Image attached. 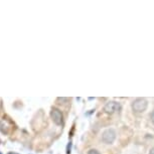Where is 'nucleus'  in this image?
<instances>
[{
	"mask_svg": "<svg viewBox=\"0 0 154 154\" xmlns=\"http://www.w3.org/2000/svg\"><path fill=\"white\" fill-rule=\"evenodd\" d=\"M51 116L53 121L57 125H62V123H63V113L60 112L59 109H57V108L51 109Z\"/></svg>",
	"mask_w": 154,
	"mask_h": 154,
	"instance_id": "20e7f679",
	"label": "nucleus"
},
{
	"mask_svg": "<svg viewBox=\"0 0 154 154\" xmlns=\"http://www.w3.org/2000/svg\"><path fill=\"white\" fill-rule=\"evenodd\" d=\"M116 139V132L114 129L109 128V129L105 130L102 134V141L106 144H112Z\"/></svg>",
	"mask_w": 154,
	"mask_h": 154,
	"instance_id": "f03ea898",
	"label": "nucleus"
},
{
	"mask_svg": "<svg viewBox=\"0 0 154 154\" xmlns=\"http://www.w3.org/2000/svg\"><path fill=\"white\" fill-rule=\"evenodd\" d=\"M119 110H120V104L115 101L108 102L105 105V107H104V111H105L107 114H113V113L117 112Z\"/></svg>",
	"mask_w": 154,
	"mask_h": 154,
	"instance_id": "7ed1b4c3",
	"label": "nucleus"
},
{
	"mask_svg": "<svg viewBox=\"0 0 154 154\" xmlns=\"http://www.w3.org/2000/svg\"><path fill=\"white\" fill-rule=\"evenodd\" d=\"M88 154H100V152L96 149H91V150H89Z\"/></svg>",
	"mask_w": 154,
	"mask_h": 154,
	"instance_id": "39448f33",
	"label": "nucleus"
},
{
	"mask_svg": "<svg viewBox=\"0 0 154 154\" xmlns=\"http://www.w3.org/2000/svg\"><path fill=\"white\" fill-rule=\"evenodd\" d=\"M149 154H154V147L150 150V153H149Z\"/></svg>",
	"mask_w": 154,
	"mask_h": 154,
	"instance_id": "6e6552de",
	"label": "nucleus"
},
{
	"mask_svg": "<svg viewBox=\"0 0 154 154\" xmlns=\"http://www.w3.org/2000/svg\"><path fill=\"white\" fill-rule=\"evenodd\" d=\"M148 102L144 98H137L132 103V109L136 113H142L147 109Z\"/></svg>",
	"mask_w": 154,
	"mask_h": 154,
	"instance_id": "f257e3e1",
	"label": "nucleus"
},
{
	"mask_svg": "<svg viewBox=\"0 0 154 154\" xmlns=\"http://www.w3.org/2000/svg\"><path fill=\"white\" fill-rule=\"evenodd\" d=\"M71 147H72V142H69L68 147H66V154H69L71 153Z\"/></svg>",
	"mask_w": 154,
	"mask_h": 154,
	"instance_id": "423d86ee",
	"label": "nucleus"
},
{
	"mask_svg": "<svg viewBox=\"0 0 154 154\" xmlns=\"http://www.w3.org/2000/svg\"><path fill=\"white\" fill-rule=\"evenodd\" d=\"M151 121H152V123L154 124V111L152 112V114H151Z\"/></svg>",
	"mask_w": 154,
	"mask_h": 154,
	"instance_id": "0eeeda50",
	"label": "nucleus"
}]
</instances>
